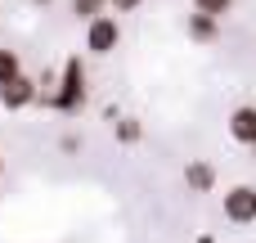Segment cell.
<instances>
[{
    "label": "cell",
    "mask_w": 256,
    "mask_h": 243,
    "mask_svg": "<svg viewBox=\"0 0 256 243\" xmlns=\"http://www.w3.org/2000/svg\"><path fill=\"white\" fill-rule=\"evenodd\" d=\"M45 104L58 108V113H76V108L86 104V68H81V59H68V63H63L58 90L45 95Z\"/></svg>",
    "instance_id": "obj_1"
},
{
    "label": "cell",
    "mask_w": 256,
    "mask_h": 243,
    "mask_svg": "<svg viewBox=\"0 0 256 243\" xmlns=\"http://www.w3.org/2000/svg\"><path fill=\"white\" fill-rule=\"evenodd\" d=\"M122 45V23H117V14H104V18H94V23H86V50L90 54H112Z\"/></svg>",
    "instance_id": "obj_2"
},
{
    "label": "cell",
    "mask_w": 256,
    "mask_h": 243,
    "mask_svg": "<svg viewBox=\"0 0 256 243\" xmlns=\"http://www.w3.org/2000/svg\"><path fill=\"white\" fill-rule=\"evenodd\" d=\"M225 221H234V225H252L256 221V185L225 189Z\"/></svg>",
    "instance_id": "obj_3"
},
{
    "label": "cell",
    "mask_w": 256,
    "mask_h": 243,
    "mask_svg": "<svg viewBox=\"0 0 256 243\" xmlns=\"http://www.w3.org/2000/svg\"><path fill=\"white\" fill-rule=\"evenodd\" d=\"M40 99V90H36V81L22 72L18 81H9V86H0V108H9V113H18V108H27V104H36Z\"/></svg>",
    "instance_id": "obj_4"
},
{
    "label": "cell",
    "mask_w": 256,
    "mask_h": 243,
    "mask_svg": "<svg viewBox=\"0 0 256 243\" xmlns=\"http://www.w3.org/2000/svg\"><path fill=\"white\" fill-rule=\"evenodd\" d=\"M230 140L234 144H248V149H256V104H238L234 113H230Z\"/></svg>",
    "instance_id": "obj_5"
},
{
    "label": "cell",
    "mask_w": 256,
    "mask_h": 243,
    "mask_svg": "<svg viewBox=\"0 0 256 243\" xmlns=\"http://www.w3.org/2000/svg\"><path fill=\"white\" fill-rule=\"evenodd\" d=\"M184 185H189V194H212V189H216V167L202 162V158H194V162L184 167Z\"/></svg>",
    "instance_id": "obj_6"
},
{
    "label": "cell",
    "mask_w": 256,
    "mask_h": 243,
    "mask_svg": "<svg viewBox=\"0 0 256 243\" xmlns=\"http://www.w3.org/2000/svg\"><path fill=\"white\" fill-rule=\"evenodd\" d=\"M184 32H189V41H198V45H212V41L220 36V23H216V18H207V14H189Z\"/></svg>",
    "instance_id": "obj_7"
},
{
    "label": "cell",
    "mask_w": 256,
    "mask_h": 243,
    "mask_svg": "<svg viewBox=\"0 0 256 243\" xmlns=\"http://www.w3.org/2000/svg\"><path fill=\"white\" fill-rule=\"evenodd\" d=\"M112 140L117 144H140L144 140V122L140 117H117L112 122Z\"/></svg>",
    "instance_id": "obj_8"
},
{
    "label": "cell",
    "mask_w": 256,
    "mask_h": 243,
    "mask_svg": "<svg viewBox=\"0 0 256 243\" xmlns=\"http://www.w3.org/2000/svg\"><path fill=\"white\" fill-rule=\"evenodd\" d=\"M22 77V59H18V50H9V45H0V86H9V81H18Z\"/></svg>",
    "instance_id": "obj_9"
},
{
    "label": "cell",
    "mask_w": 256,
    "mask_h": 243,
    "mask_svg": "<svg viewBox=\"0 0 256 243\" xmlns=\"http://www.w3.org/2000/svg\"><path fill=\"white\" fill-rule=\"evenodd\" d=\"M72 14H76L81 23H94V18L108 14V0H72Z\"/></svg>",
    "instance_id": "obj_10"
},
{
    "label": "cell",
    "mask_w": 256,
    "mask_h": 243,
    "mask_svg": "<svg viewBox=\"0 0 256 243\" xmlns=\"http://www.w3.org/2000/svg\"><path fill=\"white\" fill-rule=\"evenodd\" d=\"M189 5H194V14H207V18H216V23L234 9V0H189Z\"/></svg>",
    "instance_id": "obj_11"
},
{
    "label": "cell",
    "mask_w": 256,
    "mask_h": 243,
    "mask_svg": "<svg viewBox=\"0 0 256 243\" xmlns=\"http://www.w3.org/2000/svg\"><path fill=\"white\" fill-rule=\"evenodd\" d=\"M144 0H108V9H117V14H135Z\"/></svg>",
    "instance_id": "obj_12"
},
{
    "label": "cell",
    "mask_w": 256,
    "mask_h": 243,
    "mask_svg": "<svg viewBox=\"0 0 256 243\" xmlns=\"http://www.w3.org/2000/svg\"><path fill=\"white\" fill-rule=\"evenodd\" d=\"M0 176H4V153H0Z\"/></svg>",
    "instance_id": "obj_13"
},
{
    "label": "cell",
    "mask_w": 256,
    "mask_h": 243,
    "mask_svg": "<svg viewBox=\"0 0 256 243\" xmlns=\"http://www.w3.org/2000/svg\"><path fill=\"white\" fill-rule=\"evenodd\" d=\"M32 5H50V0H32Z\"/></svg>",
    "instance_id": "obj_14"
}]
</instances>
